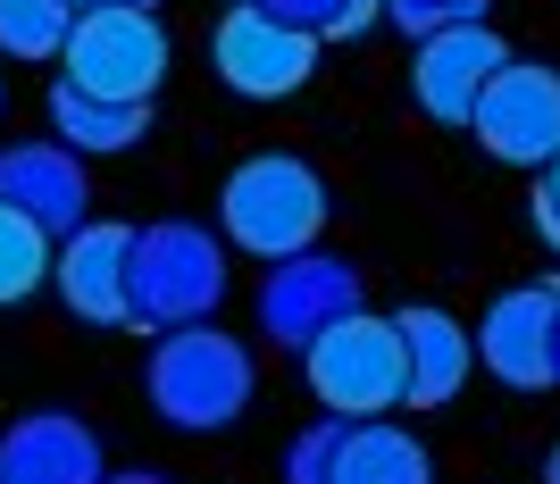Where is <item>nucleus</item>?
<instances>
[{"label":"nucleus","instance_id":"nucleus-1","mask_svg":"<svg viewBox=\"0 0 560 484\" xmlns=\"http://www.w3.org/2000/svg\"><path fill=\"white\" fill-rule=\"evenodd\" d=\"M218 226H226L234 251L252 259H302L327 226V176L293 151H252V160L234 167L226 185H218Z\"/></svg>","mask_w":560,"mask_h":484},{"label":"nucleus","instance_id":"nucleus-2","mask_svg":"<svg viewBox=\"0 0 560 484\" xmlns=\"http://www.w3.org/2000/svg\"><path fill=\"white\" fill-rule=\"evenodd\" d=\"M151 410L176 426V435H218L252 410V351L218 334L210 318L160 334L151 351Z\"/></svg>","mask_w":560,"mask_h":484},{"label":"nucleus","instance_id":"nucleus-3","mask_svg":"<svg viewBox=\"0 0 560 484\" xmlns=\"http://www.w3.org/2000/svg\"><path fill=\"white\" fill-rule=\"evenodd\" d=\"M126 293H135V334H176V326L218 318V300H226V243L210 226H185V217L142 226Z\"/></svg>","mask_w":560,"mask_h":484},{"label":"nucleus","instance_id":"nucleus-4","mask_svg":"<svg viewBox=\"0 0 560 484\" xmlns=\"http://www.w3.org/2000/svg\"><path fill=\"white\" fill-rule=\"evenodd\" d=\"M310 392L327 401V417H385L410 401V351H401V326L394 318H369L351 309L343 326H327L318 343L302 351Z\"/></svg>","mask_w":560,"mask_h":484},{"label":"nucleus","instance_id":"nucleus-5","mask_svg":"<svg viewBox=\"0 0 560 484\" xmlns=\"http://www.w3.org/2000/svg\"><path fill=\"white\" fill-rule=\"evenodd\" d=\"M59 59H68V84L101 101H151L167 75V25L160 9H75Z\"/></svg>","mask_w":560,"mask_h":484},{"label":"nucleus","instance_id":"nucleus-6","mask_svg":"<svg viewBox=\"0 0 560 484\" xmlns=\"http://www.w3.org/2000/svg\"><path fill=\"white\" fill-rule=\"evenodd\" d=\"M210 68H218V84L243 93V101H284L318 75V34L268 17L259 0H234L226 17L210 25Z\"/></svg>","mask_w":560,"mask_h":484},{"label":"nucleus","instance_id":"nucleus-7","mask_svg":"<svg viewBox=\"0 0 560 484\" xmlns=\"http://www.w3.org/2000/svg\"><path fill=\"white\" fill-rule=\"evenodd\" d=\"M468 134L502 167H552L560 160V68L552 59H502Z\"/></svg>","mask_w":560,"mask_h":484},{"label":"nucleus","instance_id":"nucleus-8","mask_svg":"<svg viewBox=\"0 0 560 484\" xmlns=\"http://www.w3.org/2000/svg\"><path fill=\"white\" fill-rule=\"evenodd\" d=\"M477 368L511 392L560 385V276L552 284H518L486 309L477 326Z\"/></svg>","mask_w":560,"mask_h":484},{"label":"nucleus","instance_id":"nucleus-9","mask_svg":"<svg viewBox=\"0 0 560 484\" xmlns=\"http://www.w3.org/2000/svg\"><path fill=\"white\" fill-rule=\"evenodd\" d=\"M360 309V268L327 251H302V259H277L268 284H259V326L277 334L284 351H310L327 326H343Z\"/></svg>","mask_w":560,"mask_h":484},{"label":"nucleus","instance_id":"nucleus-10","mask_svg":"<svg viewBox=\"0 0 560 484\" xmlns=\"http://www.w3.org/2000/svg\"><path fill=\"white\" fill-rule=\"evenodd\" d=\"M511 50L493 43V25H444V34H427L419 59H410V101H419L435 126H477V101L486 84L502 75Z\"/></svg>","mask_w":560,"mask_h":484},{"label":"nucleus","instance_id":"nucleus-11","mask_svg":"<svg viewBox=\"0 0 560 484\" xmlns=\"http://www.w3.org/2000/svg\"><path fill=\"white\" fill-rule=\"evenodd\" d=\"M126 276H135V226H75L68 243H59V300H68L84 326H135V293H126Z\"/></svg>","mask_w":560,"mask_h":484},{"label":"nucleus","instance_id":"nucleus-12","mask_svg":"<svg viewBox=\"0 0 560 484\" xmlns=\"http://www.w3.org/2000/svg\"><path fill=\"white\" fill-rule=\"evenodd\" d=\"M0 201H18L25 217H43L68 243L75 226H93L84 217V201H93L84 151H68V142H18V151H0Z\"/></svg>","mask_w":560,"mask_h":484},{"label":"nucleus","instance_id":"nucleus-13","mask_svg":"<svg viewBox=\"0 0 560 484\" xmlns=\"http://www.w3.org/2000/svg\"><path fill=\"white\" fill-rule=\"evenodd\" d=\"M0 484H109L101 476V435L59 410L18 417L0 435Z\"/></svg>","mask_w":560,"mask_h":484},{"label":"nucleus","instance_id":"nucleus-14","mask_svg":"<svg viewBox=\"0 0 560 484\" xmlns=\"http://www.w3.org/2000/svg\"><path fill=\"white\" fill-rule=\"evenodd\" d=\"M394 326H401V351H410V410H444L468 385V368H477V334L452 309H435V300L401 309Z\"/></svg>","mask_w":560,"mask_h":484},{"label":"nucleus","instance_id":"nucleus-15","mask_svg":"<svg viewBox=\"0 0 560 484\" xmlns=\"http://www.w3.org/2000/svg\"><path fill=\"white\" fill-rule=\"evenodd\" d=\"M335 484H435V460H427V442L401 435L394 417H343Z\"/></svg>","mask_w":560,"mask_h":484},{"label":"nucleus","instance_id":"nucleus-16","mask_svg":"<svg viewBox=\"0 0 560 484\" xmlns=\"http://www.w3.org/2000/svg\"><path fill=\"white\" fill-rule=\"evenodd\" d=\"M50 134L68 142V151H135L142 134H151V101H101V93H84V84H50Z\"/></svg>","mask_w":560,"mask_h":484},{"label":"nucleus","instance_id":"nucleus-17","mask_svg":"<svg viewBox=\"0 0 560 484\" xmlns=\"http://www.w3.org/2000/svg\"><path fill=\"white\" fill-rule=\"evenodd\" d=\"M50 276H59V234L43 217H25L18 201H0V309L34 300Z\"/></svg>","mask_w":560,"mask_h":484},{"label":"nucleus","instance_id":"nucleus-18","mask_svg":"<svg viewBox=\"0 0 560 484\" xmlns=\"http://www.w3.org/2000/svg\"><path fill=\"white\" fill-rule=\"evenodd\" d=\"M75 34V0H0V50L9 59H59Z\"/></svg>","mask_w":560,"mask_h":484},{"label":"nucleus","instance_id":"nucleus-19","mask_svg":"<svg viewBox=\"0 0 560 484\" xmlns=\"http://www.w3.org/2000/svg\"><path fill=\"white\" fill-rule=\"evenodd\" d=\"M268 17L302 25V34H318V43H360L376 17H385V0H259Z\"/></svg>","mask_w":560,"mask_h":484},{"label":"nucleus","instance_id":"nucleus-20","mask_svg":"<svg viewBox=\"0 0 560 484\" xmlns=\"http://www.w3.org/2000/svg\"><path fill=\"white\" fill-rule=\"evenodd\" d=\"M385 17L427 43V34H444V25H486V0H385Z\"/></svg>","mask_w":560,"mask_h":484},{"label":"nucleus","instance_id":"nucleus-21","mask_svg":"<svg viewBox=\"0 0 560 484\" xmlns=\"http://www.w3.org/2000/svg\"><path fill=\"white\" fill-rule=\"evenodd\" d=\"M335 442H343V417H318V426L284 451V484H335Z\"/></svg>","mask_w":560,"mask_h":484},{"label":"nucleus","instance_id":"nucleus-22","mask_svg":"<svg viewBox=\"0 0 560 484\" xmlns=\"http://www.w3.org/2000/svg\"><path fill=\"white\" fill-rule=\"evenodd\" d=\"M536 234H544V243L560 251V160L544 167V185H536Z\"/></svg>","mask_w":560,"mask_h":484},{"label":"nucleus","instance_id":"nucleus-23","mask_svg":"<svg viewBox=\"0 0 560 484\" xmlns=\"http://www.w3.org/2000/svg\"><path fill=\"white\" fill-rule=\"evenodd\" d=\"M75 9H160V0H75Z\"/></svg>","mask_w":560,"mask_h":484},{"label":"nucleus","instance_id":"nucleus-24","mask_svg":"<svg viewBox=\"0 0 560 484\" xmlns=\"http://www.w3.org/2000/svg\"><path fill=\"white\" fill-rule=\"evenodd\" d=\"M109 484H160V476H109Z\"/></svg>","mask_w":560,"mask_h":484},{"label":"nucleus","instance_id":"nucleus-25","mask_svg":"<svg viewBox=\"0 0 560 484\" xmlns=\"http://www.w3.org/2000/svg\"><path fill=\"white\" fill-rule=\"evenodd\" d=\"M552 484H560V451H552Z\"/></svg>","mask_w":560,"mask_h":484}]
</instances>
